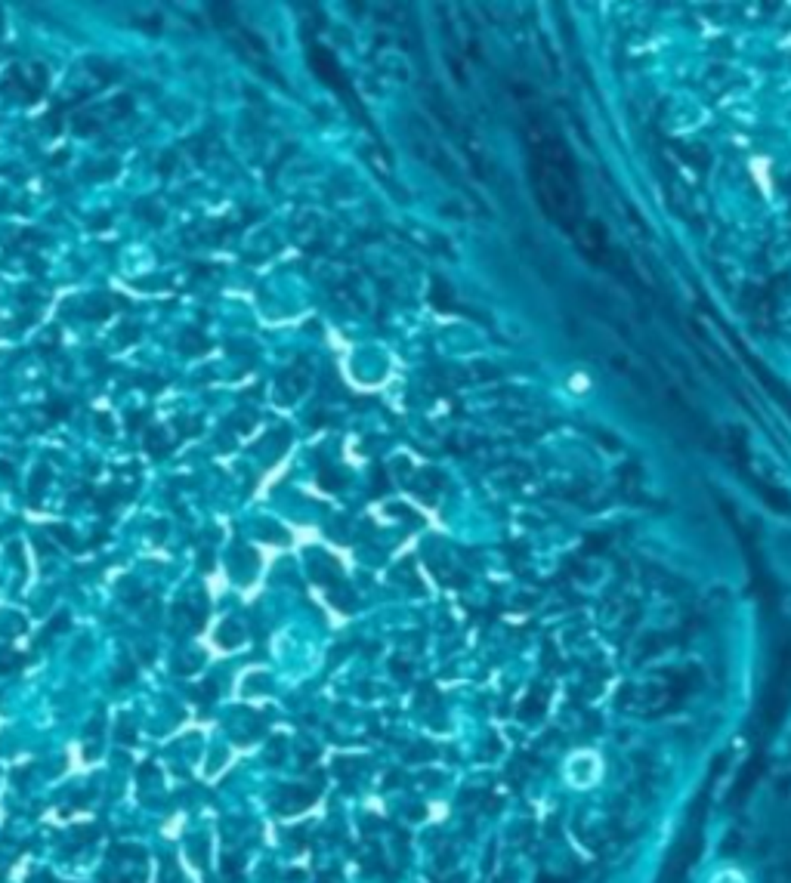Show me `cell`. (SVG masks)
I'll return each instance as SVG.
<instances>
[{
  "instance_id": "6da1fadb",
  "label": "cell",
  "mask_w": 791,
  "mask_h": 883,
  "mask_svg": "<svg viewBox=\"0 0 791 883\" xmlns=\"http://www.w3.org/2000/svg\"><path fill=\"white\" fill-rule=\"evenodd\" d=\"M309 62H313L316 75L322 77L325 84L337 87V90H346V80H343V75H340V65H337V59H334V56H331V53H328V50L316 47L313 53H309Z\"/></svg>"
}]
</instances>
